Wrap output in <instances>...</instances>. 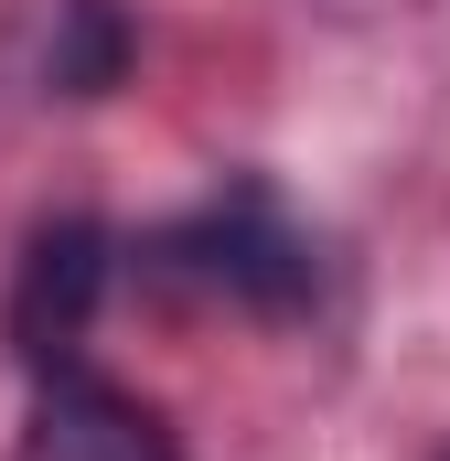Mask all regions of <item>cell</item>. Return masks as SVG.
<instances>
[{
    "label": "cell",
    "instance_id": "cell-1",
    "mask_svg": "<svg viewBox=\"0 0 450 461\" xmlns=\"http://www.w3.org/2000/svg\"><path fill=\"white\" fill-rule=\"evenodd\" d=\"M150 279L236 301V312H301L311 301V236L268 194H225L204 215H183L172 236H150Z\"/></svg>",
    "mask_w": 450,
    "mask_h": 461
},
{
    "label": "cell",
    "instance_id": "cell-2",
    "mask_svg": "<svg viewBox=\"0 0 450 461\" xmlns=\"http://www.w3.org/2000/svg\"><path fill=\"white\" fill-rule=\"evenodd\" d=\"M97 301H108V226L97 215H54L11 268V354L32 375H76Z\"/></svg>",
    "mask_w": 450,
    "mask_h": 461
},
{
    "label": "cell",
    "instance_id": "cell-3",
    "mask_svg": "<svg viewBox=\"0 0 450 461\" xmlns=\"http://www.w3.org/2000/svg\"><path fill=\"white\" fill-rule=\"evenodd\" d=\"M22 461H183V440H172V429H161V408H140L129 386H97V375H43L32 429H22Z\"/></svg>",
    "mask_w": 450,
    "mask_h": 461
}]
</instances>
